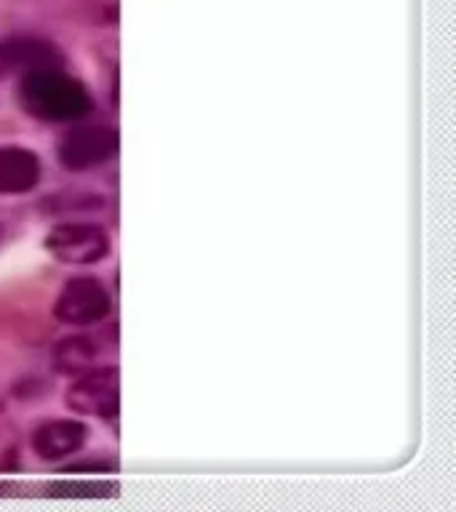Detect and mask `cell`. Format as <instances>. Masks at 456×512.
Returning a JSON list of instances; mask_svg holds the SVG:
<instances>
[{"label":"cell","instance_id":"52a82bcc","mask_svg":"<svg viewBox=\"0 0 456 512\" xmlns=\"http://www.w3.org/2000/svg\"><path fill=\"white\" fill-rule=\"evenodd\" d=\"M88 427L80 419H46L32 430L30 446L43 462H62L86 446Z\"/></svg>","mask_w":456,"mask_h":512},{"label":"cell","instance_id":"5b68a950","mask_svg":"<svg viewBox=\"0 0 456 512\" xmlns=\"http://www.w3.org/2000/svg\"><path fill=\"white\" fill-rule=\"evenodd\" d=\"M120 139L112 126H75L62 136L56 147V158L67 171H88L118 155Z\"/></svg>","mask_w":456,"mask_h":512},{"label":"cell","instance_id":"277c9868","mask_svg":"<svg viewBox=\"0 0 456 512\" xmlns=\"http://www.w3.org/2000/svg\"><path fill=\"white\" fill-rule=\"evenodd\" d=\"M72 414L112 419L120 408V374L115 366H96L78 374L64 395Z\"/></svg>","mask_w":456,"mask_h":512},{"label":"cell","instance_id":"3957f363","mask_svg":"<svg viewBox=\"0 0 456 512\" xmlns=\"http://www.w3.org/2000/svg\"><path fill=\"white\" fill-rule=\"evenodd\" d=\"M46 248L64 264H99L110 254V235L102 224L88 219H70L54 224L46 235Z\"/></svg>","mask_w":456,"mask_h":512},{"label":"cell","instance_id":"9c48e42d","mask_svg":"<svg viewBox=\"0 0 456 512\" xmlns=\"http://www.w3.org/2000/svg\"><path fill=\"white\" fill-rule=\"evenodd\" d=\"M104 355H107V347H104L102 336L72 334L56 344L54 363L62 374L78 376L83 371L102 366Z\"/></svg>","mask_w":456,"mask_h":512},{"label":"cell","instance_id":"8992f818","mask_svg":"<svg viewBox=\"0 0 456 512\" xmlns=\"http://www.w3.org/2000/svg\"><path fill=\"white\" fill-rule=\"evenodd\" d=\"M48 67H64V54L54 43L43 38H27V35H11L0 40V78L16 75V72L48 70Z\"/></svg>","mask_w":456,"mask_h":512},{"label":"cell","instance_id":"7a4b0ae2","mask_svg":"<svg viewBox=\"0 0 456 512\" xmlns=\"http://www.w3.org/2000/svg\"><path fill=\"white\" fill-rule=\"evenodd\" d=\"M112 312V296L94 275H75L62 286L54 302V318L64 326L86 328L102 323Z\"/></svg>","mask_w":456,"mask_h":512},{"label":"cell","instance_id":"30bf717a","mask_svg":"<svg viewBox=\"0 0 456 512\" xmlns=\"http://www.w3.org/2000/svg\"><path fill=\"white\" fill-rule=\"evenodd\" d=\"M51 491H64L59 496H110L115 491V486L107 483V480H86V483L62 480V483L51 486Z\"/></svg>","mask_w":456,"mask_h":512},{"label":"cell","instance_id":"ba28073f","mask_svg":"<svg viewBox=\"0 0 456 512\" xmlns=\"http://www.w3.org/2000/svg\"><path fill=\"white\" fill-rule=\"evenodd\" d=\"M43 179V163L24 144H0V195H27Z\"/></svg>","mask_w":456,"mask_h":512},{"label":"cell","instance_id":"6da1fadb","mask_svg":"<svg viewBox=\"0 0 456 512\" xmlns=\"http://www.w3.org/2000/svg\"><path fill=\"white\" fill-rule=\"evenodd\" d=\"M19 102L24 112L43 123H78L91 112L94 99L78 78L62 67L24 72L19 83Z\"/></svg>","mask_w":456,"mask_h":512}]
</instances>
